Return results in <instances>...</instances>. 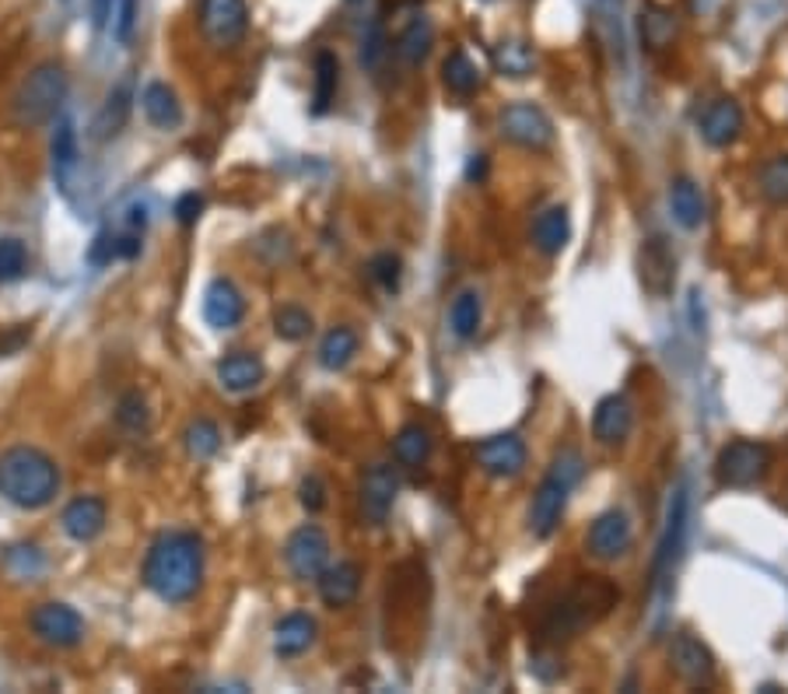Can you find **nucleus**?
Returning a JSON list of instances; mask_svg holds the SVG:
<instances>
[{
  "instance_id": "f257e3e1",
  "label": "nucleus",
  "mask_w": 788,
  "mask_h": 694,
  "mask_svg": "<svg viewBox=\"0 0 788 694\" xmlns=\"http://www.w3.org/2000/svg\"><path fill=\"white\" fill-rule=\"evenodd\" d=\"M144 586L168 603H189L204 586V540L194 530L162 534L144 561Z\"/></svg>"
},
{
  "instance_id": "f03ea898",
  "label": "nucleus",
  "mask_w": 788,
  "mask_h": 694,
  "mask_svg": "<svg viewBox=\"0 0 788 694\" xmlns=\"http://www.w3.org/2000/svg\"><path fill=\"white\" fill-rule=\"evenodd\" d=\"M60 491V467L35 446H11L0 453V498L14 509H46Z\"/></svg>"
},
{
  "instance_id": "7ed1b4c3",
  "label": "nucleus",
  "mask_w": 788,
  "mask_h": 694,
  "mask_svg": "<svg viewBox=\"0 0 788 694\" xmlns=\"http://www.w3.org/2000/svg\"><path fill=\"white\" fill-rule=\"evenodd\" d=\"M616 600H621V589H616L613 582H606V579H600V576H589L582 582H574L568 589V597L558 607H550V614L540 628V639L547 645L574 639L579 631L592 628L595 621H603L616 607Z\"/></svg>"
},
{
  "instance_id": "20e7f679",
  "label": "nucleus",
  "mask_w": 788,
  "mask_h": 694,
  "mask_svg": "<svg viewBox=\"0 0 788 694\" xmlns=\"http://www.w3.org/2000/svg\"><path fill=\"white\" fill-rule=\"evenodd\" d=\"M68 89L71 77L63 63H39V68L29 71V77L18 84V92L11 99V116L18 126H42L60 116L63 102H68Z\"/></svg>"
},
{
  "instance_id": "39448f33",
  "label": "nucleus",
  "mask_w": 788,
  "mask_h": 694,
  "mask_svg": "<svg viewBox=\"0 0 788 694\" xmlns=\"http://www.w3.org/2000/svg\"><path fill=\"white\" fill-rule=\"evenodd\" d=\"M687 509H691V495H687V484L680 480L676 488H673V495H670L666 526H663V537H659L655 561H652V593H655V597L670 586V579H673V572H676V561H680V555H684Z\"/></svg>"
},
{
  "instance_id": "423d86ee",
  "label": "nucleus",
  "mask_w": 788,
  "mask_h": 694,
  "mask_svg": "<svg viewBox=\"0 0 788 694\" xmlns=\"http://www.w3.org/2000/svg\"><path fill=\"white\" fill-rule=\"evenodd\" d=\"M771 470V449L754 438H736L715 459V477L722 488H754Z\"/></svg>"
},
{
  "instance_id": "0eeeda50",
  "label": "nucleus",
  "mask_w": 788,
  "mask_h": 694,
  "mask_svg": "<svg viewBox=\"0 0 788 694\" xmlns=\"http://www.w3.org/2000/svg\"><path fill=\"white\" fill-rule=\"evenodd\" d=\"M197 18H200V35L215 50L239 46V42L246 39V32H249L246 0H200Z\"/></svg>"
},
{
  "instance_id": "6e6552de",
  "label": "nucleus",
  "mask_w": 788,
  "mask_h": 694,
  "mask_svg": "<svg viewBox=\"0 0 788 694\" xmlns=\"http://www.w3.org/2000/svg\"><path fill=\"white\" fill-rule=\"evenodd\" d=\"M498 131L508 144L526 147V152H547L553 144V120L532 102H512L498 116Z\"/></svg>"
},
{
  "instance_id": "1a4fd4ad",
  "label": "nucleus",
  "mask_w": 788,
  "mask_h": 694,
  "mask_svg": "<svg viewBox=\"0 0 788 694\" xmlns=\"http://www.w3.org/2000/svg\"><path fill=\"white\" fill-rule=\"evenodd\" d=\"M29 624H32V635L50 649H77L84 642V618L71 603H60V600L39 603L32 610Z\"/></svg>"
},
{
  "instance_id": "9d476101",
  "label": "nucleus",
  "mask_w": 788,
  "mask_h": 694,
  "mask_svg": "<svg viewBox=\"0 0 788 694\" xmlns=\"http://www.w3.org/2000/svg\"><path fill=\"white\" fill-rule=\"evenodd\" d=\"M637 281L652 299H670L676 288V252L666 236H649L637 249Z\"/></svg>"
},
{
  "instance_id": "9b49d317",
  "label": "nucleus",
  "mask_w": 788,
  "mask_h": 694,
  "mask_svg": "<svg viewBox=\"0 0 788 694\" xmlns=\"http://www.w3.org/2000/svg\"><path fill=\"white\" fill-rule=\"evenodd\" d=\"M284 561H288L294 579L315 582L319 572H323V568L330 564V537L319 530V526H312V522L298 526V530L284 543Z\"/></svg>"
},
{
  "instance_id": "f8f14e48",
  "label": "nucleus",
  "mask_w": 788,
  "mask_h": 694,
  "mask_svg": "<svg viewBox=\"0 0 788 694\" xmlns=\"http://www.w3.org/2000/svg\"><path fill=\"white\" fill-rule=\"evenodd\" d=\"M670 666L673 673L684 684L691 687H712L715 684V656H712V649L687 635V631H676L673 642H670Z\"/></svg>"
},
{
  "instance_id": "ddd939ff",
  "label": "nucleus",
  "mask_w": 788,
  "mask_h": 694,
  "mask_svg": "<svg viewBox=\"0 0 788 694\" xmlns=\"http://www.w3.org/2000/svg\"><path fill=\"white\" fill-rule=\"evenodd\" d=\"M634 543V530H631V519L628 512L621 509H610L603 516H595V522L589 526V537H585V547L592 558L600 561H616L631 551Z\"/></svg>"
},
{
  "instance_id": "4468645a",
  "label": "nucleus",
  "mask_w": 788,
  "mask_h": 694,
  "mask_svg": "<svg viewBox=\"0 0 788 694\" xmlns=\"http://www.w3.org/2000/svg\"><path fill=\"white\" fill-rule=\"evenodd\" d=\"M400 491V477L386 463H372L361 477V516H365L372 526H382L393 512V501Z\"/></svg>"
},
{
  "instance_id": "2eb2a0df",
  "label": "nucleus",
  "mask_w": 788,
  "mask_h": 694,
  "mask_svg": "<svg viewBox=\"0 0 788 694\" xmlns=\"http://www.w3.org/2000/svg\"><path fill=\"white\" fill-rule=\"evenodd\" d=\"M81 165V152H77V126L71 116H56L53 126V141H50V168H53V183L63 197H71L74 189V176Z\"/></svg>"
},
{
  "instance_id": "dca6fc26",
  "label": "nucleus",
  "mask_w": 788,
  "mask_h": 694,
  "mask_svg": "<svg viewBox=\"0 0 788 694\" xmlns=\"http://www.w3.org/2000/svg\"><path fill=\"white\" fill-rule=\"evenodd\" d=\"M477 463L491 477H516L526 467V442L516 432L491 435L477 446Z\"/></svg>"
},
{
  "instance_id": "f3484780",
  "label": "nucleus",
  "mask_w": 788,
  "mask_h": 694,
  "mask_svg": "<svg viewBox=\"0 0 788 694\" xmlns=\"http://www.w3.org/2000/svg\"><path fill=\"white\" fill-rule=\"evenodd\" d=\"M568 491H571L568 484L561 477H553V474H547L540 480V488H537V495H532V505H529V530L537 534L540 540H547L553 530H558Z\"/></svg>"
},
{
  "instance_id": "a211bd4d",
  "label": "nucleus",
  "mask_w": 788,
  "mask_h": 694,
  "mask_svg": "<svg viewBox=\"0 0 788 694\" xmlns=\"http://www.w3.org/2000/svg\"><path fill=\"white\" fill-rule=\"evenodd\" d=\"M631 425H634V411H631L628 396L610 393V396L600 400V404H595L592 435H595L600 446H616V442H624L631 435Z\"/></svg>"
},
{
  "instance_id": "6ab92c4d",
  "label": "nucleus",
  "mask_w": 788,
  "mask_h": 694,
  "mask_svg": "<svg viewBox=\"0 0 788 694\" xmlns=\"http://www.w3.org/2000/svg\"><path fill=\"white\" fill-rule=\"evenodd\" d=\"M246 315V302H242V291L231 284L228 278L210 281L204 291V320L215 327V330H231L239 327Z\"/></svg>"
},
{
  "instance_id": "aec40b11",
  "label": "nucleus",
  "mask_w": 788,
  "mask_h": 694,
  "mask_svg": "<svg viewBox=\"0 0 788 694\" xmlns=\"http://www.w3.org/2000/svg\"><path fill=\"white\" fill-rule=\"evenodd\" d=\"M105 501L102 498H95V495H81V498H74L68 509L60 512V530L68 534L71 540H77V543H89V540H95L102 530H105Z\"/></svg>"
},
{
  "instance_id": "412c9836",
  "label": "nucleus",
  "mask_w": 788,
  "mask_h": 694,
  "mask_svg": "<svg viewBox=\"0 0 788 694\" xmlns=\"http://www.w3.org/2000/svg\"><path fill=\"white\" fill-rule=\"evenodd\" d=\"M743 134V110L733 99H715L705 113H701V137L712 147H729Z\"/></svg>"
},
{
  "instance_id": "4be33fe9",
  "label": "nucleus",
  "mask_w": 788,
  "mask_h": 694,
  "mask_svg": "<svg viewBox=\"0 0 788 694\" xmlns=\"http://www.w3.org/2000/svg\"><path fill=\"white\" fill-rule=\"evenodd\" d=\"M131 110H134V77H123L116 89L105 95L102 110L92 123V137L95 141H113L126 126V120H131Z\"/></svg>"
},
{
  "instance_id": "5701e85b",
  "label": "nucleus",
  "mask_w": 788,
  "mask_h": 694,
  "mask_svg": "<svg viewBox=\"0 0 788 694\" xmlns=\"http://www.w3.org/2000/svg\"><path fill=\"white\" fill-rule=\"evenodd\" d=\"M267 375V365L260 354L252 351H231L218 362V383L228 390V393H249L263 383Z\"/></svg>"
},
{
  "instance_id": "b1692460",
  "label": "nucleus",
  "mask_w": 788,
  "mask_h": 694,
  "mask_svg": "<svg viewBox=\"0 0 788 694\" xmlns=\"http://www.w3.org/2000/svg\"><path fill=\"white\" fill-rule=\"evenodd\" d=\"M315 586H319V597H323L326 607H348L361 593V568L354 561L326 564L323 572H319Z\"/></svg>"
},
{
  "instance_id": "393cba45",
  "label": "nucleus",
  "mask_w": 788,
  "mask_h": 694,
  "mask_svg": "<svg viewBox=\"0 0 788 694\" xmlns=\"http://www.w3.org/2000/svg\"><path fill=\"white\" fill-rule=\"evenodd\" d=\"M315 631H319V628H315V618L302 614V610H298V614H284L281 621L273 624V652H277L281 660L302 656V652L312 649Z\"/></svg>"
},
{
  "instance_id": "a878e982",
  "label": "nucleus",
  "mask_w": 788,
  "mask_h": 694,
  "mask_svg": "<svg viewBox=\"0 0 788 694\" xmlns=\"http://www.w3.org/2000/svg\"><path fill=\"white\" fill-rule=\"evenodd\" d=\"M571 239V215L564 204H553L547 210H540L537 221H532V246L543 257H558V252L568 246Z\"/></svg>"
},
{
  "instance_id": "bb28decb",
  "label": "nucleus",
  "mask_w": 788,
  "mask_h": 694,
  "mask_svg": "<svg viewBox=\"0 0 788 694\" xmlns=\"http://www.w3.org/2000/svg\"><path fill=\"white\" fill-rule=\"evenodd\" d=\"M141 110L155 131H179V123H183V105L165 81H152L141 92Z\"/></svg>"
},
{
  "instance_id": "cd10ccee",
  "label": "nucleus",
  "mask_w": 788,
  "mask_h": 694,
  "mask_svg": "<svg viewBox=\"0 0 788 694\" xmlns=\"http://www.w3.org/2000/svg\"><path fill=\"white\" fill-rule=\"evenodd\" d=\"M670 210H673V221L680 228H687V231L701 228V225H705V218H708L705 197H701L697 183L687 179V176H680V179L670 183Z\"/></svg>"
},
{
  "instance_id": "c85d7f7f",
  "label": "nucleus",
  "mask_w": 788,
  "mask_h": 694,
  "mask_svg": "<svg viewBox=\"0 0 788 694\" xmlns=\"http://www.w3.org/2000/svg\"><path fill=\"white\" fill-rule=\"evenodd\" d=\"M393 456L400 467H407V470H421L424 463L432 459V435L428 428H421V425H403L393 438Z\"/></svg>"
},
{
  "instance_id": "c756f323",
  "label": "nucleus",
  "mask_w": 788,
  "mask_h": 694,
  "mask_svg": "<svg viewBox=\"0 0 788 694\" xmlns=\"http://www.w3.org/2000/svg\"><path fill=\"white\" fill-rule=\"evenodd\" d=\"M491 60H495V71H498L501 77L522 81V77H529L532 71H537V53H532V46H529V42H522V39H505V42H498L495 53H491Z\"/></svg>"
},
{
  "instance_id": "7c9ffc66",
  "label": "nucleus",
  "mask_w": 788,
  "mask_h": 694,
  "mask_svg": "<svg viewBox=\"0 0 788 694\" xmlns=\"http://www.w3.org/2000/svg\"><path fill=\"white\" fill-rule=\"evenodd\" d=\"M442 84L449 89L456 99H470L480 89V71L477 63L466 56L463 50H453L442 63Z\"/></svg>"
},
{
  "instance_id": "2f4dec72",
  "label": "nucleus",
  "mask_w": 788,
  "mask_h": 694,
  "mask_svg": "<svg viewBox=\"0 0 788 694\" xmlns=\"http://www.w3.org/2000/svg\"><path fill=\"white\" fill-rule=\"evenodd\" d=\"M432 42H435V25L428 21V14H414L407 21V29L396 39V53L407 63H424L432 53Z\"/></svg>"
},
{
  "instance_id": "473e14b6",
  "label": "nucleus",
  "mask_w": 788,
  "mask_h": 694,
  "mask_svg": "<svg viewBox=\"0 0 788 694\" xmlns=\"http://www.w3.org/2000/svg\"><path fill=\"white\" fill-rule=\"evenodd\" d=\"M340 84V60L330 50L315 53V84H312V113H326L336 99Z\"/></svg>"
},
{
  "instance_id": "72a5a7b5",
  "label": "nucleus",
  "mask_w": 788,
  "mask_h": 694,
  "mask_svg": "<svg viewBox=\"0 0 788 694\" xmlns=\"http://www.w3.org/2000/svg\"><path fill=\"white\" fill-rule=\"evenodd\" d=\"M354 354H357V333L351 327H333L323 336V344H319V365L330 372L348 369Z\"/></svg>"
},
{
  "instance_id": "f704fd0d",
  "label": "nucleus",
  "mask_w": 788,
  "mask_h": 694,
  "mask_svg": "<svg viewBox=\"0 0 788 694\" xmlns=\"http://www.w3.org/2000/svg\"><path fill=\"white\" fill-rule=\"evenodd\" d=\"M480 320H484V302L477 291H459L453 305H449V327L459 341H470L480 330Z\"/></svg>"
},
{
  "instance_id": "c9c22d12",
  "label": "nucleus",
  "mask_w": 788,
  "mask_h": 694,
  "mask_svg": "<svg viewBox=\"0 0 788 694\" xmlns=\"http://www.w3.org/2000/svg\"><path fill=\"white\" fill-rule=\"evenodd\" d=\"M183 446H186V453L194 456V459H210L221 449V428L215 425V421H207V417L189 421L186 432H183Z\"/></svg>"
},
{
  "instance_id": "e433bc0d",
  "label": "nucleus",
  "mask_w": 788,
  "mask_h": 694,
  "mask_svg": "<svg viewBox=\"0 0 788 694\" xmlns=\"http://www.w3.org/2000/svg\"><path fill=\"white\" fill-rule=\"evenodd\" d=\"M757 186L771 204H788V155H775L771 162H764Z\"/></svg>"
},
{
  "instance_id": "4c0bfd02",
  "label": "nucleus",
  "mask_w": 788,
  "mask_h": 694,
  "mask_svg": "<svg viewBox=\"0 0 788 694\" xmlns=\"http://www.w3.org/2000/svg\"><path fill=\"white\" fill-rule=\"evenodd\" d=\"M273 333L281 336V341H305V336L312 333V315L305 309H298V305H284V309H277L273 312Z\"/></svg>"
},
{
  "instance_id": "58836bf2",
  "label": "nucleus",
  "mask_w": 788,
  "mask_h": 694,
  "mask_svg": "<svg viewBox=\"0 0 788 694\" xmlns=\"http://www.w3.org/2000/svg\"><path fill=\"white\" fill-rule=\"evenodd\" d=\"M29 270V249L21 239H0V284H11L25 278Z\"/></svg>"
},
{
  "instance_id": "ea45409f",
  "label": "nucleus",
  "mask_w": 788,
  "mask_h": 694,
  "mask_svg": "<svg viewBox=\"0 0 788 694\" xmlns=\"http://www.w3.org/2000/svg\"><path fill=\"white\" fill-rule=\"evenodd\" d=\"M642 32H645V42H649L652 50L670 46V39L676 35L673 11H666V8H649V11H645V21H642Z\"/></svg>"
},
{
  "instance_id": "a19ab883",
  "label": "nucleus",
  "mask_w": 788,
  "mask_h": 694,
  "mask_svg": "<svg viewBox=\"0 0 788 694\" xmlns=\"http://www.w3.org/2000/svg\"><path fill=\"white\" fill-rule=\"evenodd\" d=\"M116 417H120V425H126L131 432H144L147 425H152V414H147L141 393H126L120 400V414Z\"/></svg>"
},
{
  "instance_id": "79ce46f5",
  "label": "nucleus",
  "mask_w": 788,
  "mask_h": 694,
  "mask_svg": "<svg viewBox=\"0 0 788 694\" xmlns=\"http://www.w3.org/2000/svg\"><path fill=\"white\" fill-rule=\"evenodd\" d=\"M550 474H553V477H561V480L568 484V488H574V484H579L582 474H585V459H582V453H579V449H561L558 456H553Z\"/></svg>"
},
{
  "instance_id": "37998d69",
  "label": "nucleus",
  "mask_w": 788,
  "mask_h": 694,
  "mask_svg": "<svg viewBox=\"0 0 788 694\" xmlns=\"http://www.w3.org/2000/svg\"><path fill=\"white\" fill-rule=\"evenodd\" d=\"M369 270H372V278H375L382 288H386V291H396V288H400L403 263H400L396 252H379V257L369 263Z\"/></svg>"
},
{
  "instance_id": "c03bdc74",
  "label": "nucleus",
  "mask_w": 788,
  "mask_h": 694,
  "mask_svg": "<svg viewBox=\"0 0 788 694\" xmlns=\"http://www.w3.org/2000/svg\"><path fill=\"white\" fill-rule=\"evenodd\" d=\"M382 56H386V32H382L379 21H372L365 39H361V63H365L369 71H375L382 63Z\"/></svg>"
},
{
  "instance_id": "a18cd8bd",
  "label": "nucleus",
  "mask_w": 788,
  "mask_h": 694,
  "mask_svg": "<svg viewBox=\"0 0 788 694\" xmlns=\"http://www.w3.org/2000/svg\"><path fill=\"white\" fill-rule=\"evenodd\" d=\"M137 25V0H116L113 8V35L116 42H131Z\"/></svg>"
},
{
  "instance_id": "49530a36",
  "label": "nucleus",
  "mask_w": 788,
  "mask_h": 694,
  "mask_svg": "<svg viewBox=\"0 0 788 694\" xmlns=\"http://www.w3.org/2000/svg\"><path fill=\"white\" fill-rule=\"evenodd\" d=\"M298 501L305 505L309 512H319L326 505V488H323V480L319 477H305L302 480V495H298Z\"/></svg>"
},
{
  "instance_id": "de8ad7c7",
  "label": "nucleus",
  "mask_w": 788,
  "mask_h": 694,
  "mask_svg": "<svg viewBox=\"0 0 788 694\" xmlns=\"http://www.w3.org/2000/svg\"><path fill=\"white\" fill-rule=\"evenodd\" d=\"M200 210H204V200H200L197 194H186V197H179V204H176V218H179L183 225H194V221L200 218Z\"/></svg>"
},
{
  "instance_id": "09e8293b",
  "label": "nucleus",
  "mask_w": 788,
  "mask_h": 694,
  "mask_svg": "<svg viewBox=\"0 0 788 694\" xmlns=\"http://www.w3.org/2000/svg\"><path fill=\"white\" fill-rule=\"evenodd\" d=\"M113 8H116V0H92V25H95V29L110 25Z\"/></svg>"
},
{
  "instance_id": "8fccbe9b",
  "label": "nucleus",
  "mask_w": 788,
  "mask_h": 694,
  "mask_svg": "<svg viewBox=\"0 0 788 694\" xmlns=\"http://www.w3.org/2000/svg\"><path fill=\"white\" fill-rule=\"evenodd\" d=\"M484 176H487V158H484V155H474L470 165H466V179L474 183V179H484Z\"/></svg>"
},
{
  "instance_id": "3c124183",
  "label": "nucleus",
  "mask_w": 788,
  "mask_h": 694,
  "mask_svg": "<svg viewBox=\"0 0 788 694\" xmlns=\"http://www.w3.org/2000/svg\"><path fill=\"white\" fill-rule=\"evenodd\" d=\"M348 4H351V8H369L372 0H348Z\"/></svg>"
}]
</instances>
